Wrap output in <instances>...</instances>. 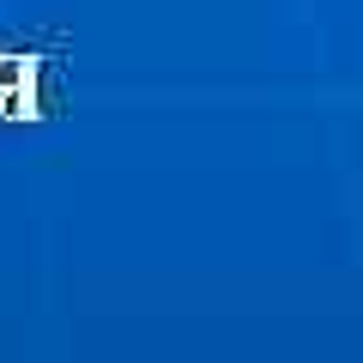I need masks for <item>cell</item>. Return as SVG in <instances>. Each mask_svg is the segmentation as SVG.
<instances>
[]
</instances>
